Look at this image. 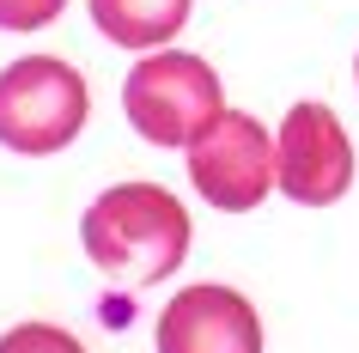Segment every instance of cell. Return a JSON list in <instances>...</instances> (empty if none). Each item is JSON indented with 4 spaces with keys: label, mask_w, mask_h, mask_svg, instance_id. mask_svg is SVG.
<instances>
[{
    "label": "cell",
    "mask_w": 359,
    "mask_h": 353,
    "mask_svg": "<svg viewBox=\"0 0 359 353\" xmlns=\"http://www.w3.org/2000/svg\"><path fill=\"white\" fill-rule=\"evenodd\" d=\"M183 152H189V183L219 213H250L274 189V134L244 110H219Z\"/></svg>",
    "instance_id": "277c9868"
},
{
    "label": "cell",
    "mask_w": 359,
    "mask_h": 353,
    "mask_svg": "<svg viewBox=\"0 0 359 353\" xmlns=\"http://www.w3.org/2000/svg\"><path fill=\"white\" fill-rule=\"evenodd\" d=\"M92 25L116 49H165L189 25V0H92Z\"/></svg>",
    "instance_id": "52a82bcc"
},
{
    "label": "cell",
    "mask_w": 359,
    "mask_h": 353,
    "mask_svg": "<svg viewBox=\"0 0 359 353\" xmlns=\"http://www.w3.org/2000/svg\"><path fill=\"white\" fill-rule=\"evenodd\" d=\"M67 0H0V31H43L61 19Z\"/></svg>",
    "instance_id": "9c48e42d"
},
{
    "label": "cell",
    "mask_w": 359,
    "mask_h": 353,
    "mask_svg": "<svg viewBox=\"0 0 359 353\" xmlns=\"http://www.w3.org/2000/svg\"><path fill=\"white\" fill-rule=\"evenodd\" d=\"M122 110H128L140 140H152V147H189L195 134L226 110L219 104V74L201 55L152 49L122 79Z\"/></svg>",
    "instance_id": "7a4b0ae2"
},
{
    "label": "cell",
    "mask_w": 359,
    "mask_h": 353,
    "mask_svg": "<svg viewBox=\"0 0 359 353\" xmlns=\"http://www.w3.org/2000/svg\"><path fill=\"white\" fill-rule=\"evenodd\" d=\"M274 183L299 207H329L353 189V140L329 104H292L274 134Z\"/></svg>",
    "instance_id": "5b68a950"
},
{
    "label": "cell",
    "mask_w": 359,
    "mask_h": 353,
    "mask_svg": "<svg viewBox=\"0 0 359 353\" xmlns=\"http://www.w3.org/2000/svg\"><path fill=\"white\" fill-rule=\"evenodd\" d=\"M0 353H86V347L55 323H19V329L0 335Z\"/></svg>",
    "instance_id": "ba28073f"
},
{
    "label": "cell",
    "mask_w": 359,
    "mask_h": 353,
    "mask_svg": "<svg viewBox=\"0 0 359 353\" xmlns=\"http://www.w3.org/2000/svg\"><path fill=\"white\" fill-rule=\"evenodd\" d=\"M86 256L122 286H152L189 256V213L165 183H116L79 220Z\"/></svg>",
    "instance_id": "6da1fadb"
},
{
    "label": "cell",
    "mask_w": 359,
    "mask_h": 353,
    "mask_svg": "<svg viewBox=\"0 0 359 353\" xmlns=\"http://www.w3.org/2000/svg\"><path fill=\"white\" fill-rule=\"evenodd\" d=\"M353 74H359V61H353Z\"/></svg>",
    "instance_id": "30bf717a"
},
{
    "label": "cell",
    "mask_w": 359,
    "mask_h": 353,
    "mask_svg": "<svg viewBox=\"0 0 359 353\" xmlns=\"http://www.w3.org/2000/svg\"><path fill=\"white\" fill-rule=\"evenodd\" d=\"M158 353H262V317L231 286H189L170 293L152 329Z\"/></svg>",
    "instance_id": "8992f818"
},
{
    "label": "cell",
    "mask_w": 359,
    "mask_h": 353,
    "mask_svg": "<svg viewBox=\"0 0 359 353\" xmlns=\"http://www.w3.org/2000/svg\"><path fill=\"white\" fill-rule=\"evenodd\" d=\"M86 128V79L74 61L25 55L0 74V147L43 159L74 147Z\"/></svg>",
    "instance_id": "3957f363"
}]
</instances>
